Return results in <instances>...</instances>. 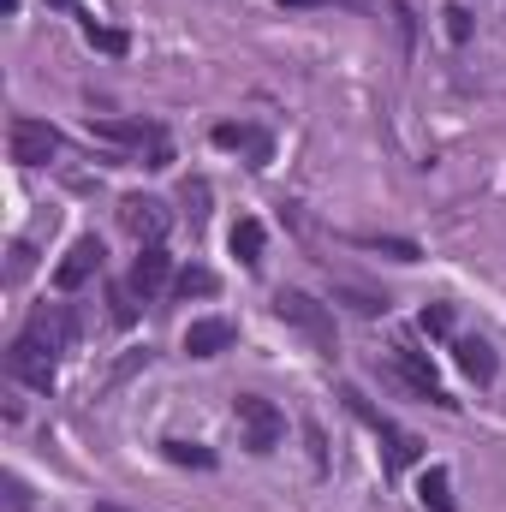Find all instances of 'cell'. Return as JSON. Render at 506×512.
I'll use <instances>...</instances> for the list:
<instances>
[{"label": "cell", "mask_w": 506, "mask_h": 512, "mask_svg": "<svg viewBox=\"0 0 506 512\" xmlns=\"http://www.w3.org/2000/svg\"><path fill=\"white\" fill-rule=\"evenodd\" d=\"M274 316L286 322V328H298L322 358H334V316H328V304H316L310 292H274Z\"/></svg>", "instance_id": "cell-1"}, {"label": "cell", "mask_w": 506, "mask_h": 512, "mask_svg": "<svg viewBox=\"0 0 506 512\" xmlns=\"http://www.w3.org/2000/svg\"><path fill=\"white\" fill-rule=\"evenodd\" d=\"M90 131L108 137V143H120V149H131L143 167H167L173 161V137L161 126H149V120H90Z\"/></svg>", "instance_id": "cell-2"}, {"label": "cell", "mask_w": 506, "mask_h": 512, "mask_svg": "<svg viewBox=\"0 0 506 512\" xmlns=\"http://www.w3.org/2000/svg\"><path fill=\"white\" fill-rule=\"evenodd\" d=\"M233 417H239V429H245V447H251V453H274V447H280V435H286L280 411H274L262 393H239V399H233Z\"/></svg>", "instance_id": "cell-3"}, {"label": "cell", "mask_w": 506, "mask_h": 512, "mask_svg": "<svg viewBox=\"0 0 506 512\" xmlns=\"http://www.w3.org/2000/svg\"><path fill=\"white\" fill-rule=\"evenodd\" d=\"M6 149H12V161H18V167H48V161L60 155V131L48 126V120H12Z\"/></svg>", "instance_id": "cell-4"}, {"label": "cell", "mask_w": 506, "mask_h": 512, "mask_svg": "<svg viewBox=\"0 0 506 512\" xmlns=\"http://www.w3.org/2000/svg\"><path fill=\"white\" fill-rule=\"evenodd\" d=\"M18 340H30V346H42V352H54V358H60V352L78 340V322H72V310H66V304H42V310L24 322V334H18Z\"/></svg>", "instance_id": "cell-5"}, {"label": "cell", "mask_w": 506, "mask_h": 512, "mask_svg": "<svg viewBox=\"0 0 506 512\" xmlns=\"http://www.w3.org/2000/svg\"><path fill=\"white\" fill-rule=\"evenodd\" d=\"M120 227H126L137 245H161V239H167V227H173V215H167V203H161V197H143V191H137V197L120 203Z\"/></svg>", "instance_id": "cell-6"}, {"label": "cell", "mask_w": 506, "mask_h": 512, "mask_svg": "<svg viewBox=\"0 0 506 512\" xmlns=\"http://www.w3.org/2000/svg\"><path fill=\"white\" fill-rule=\"evenodd\" d=\"M393 364H399V376L417 387V393H423L429 405H441V411H453V405H459V399H453L447 387H435V364H429V352H417L411 340H399V346H393Z\"/></svg>", "instance_id": "cell-7"}, {"label": "cell", "mask_w": 506, "mask_h": 512, "mask_svg": "<svg viewBox=\"0 0 506 512\" xmlns=\"http://www.w3.org/2000/svg\"><path fill=\"white\" fill-rule=\"evenodd\" d=\"M346 405H352V411H358V417L381 435V441H387V465H411V459H417V435H405L399 423H387L381 411H370V399H364L358 387H346Z\"/></svg>", "instance_id": "cell-8"}, {"label": "cell", "mask_w": 506, "mask_h": 512, "mask_svg": "<svg viewBox=\"0 0 506 512\" xmlns=\"http://www.w3.org/2000/svg\"><path fill=\"white\" fill-rule=\"evenodd\" d=\"M6 370H12L24 387L48 393V387H54V352H42V346H30V340H12V358H6Z\"/></svg>", "instance_id": "cell-9"}, {"label": "cell", "mask_w": 506, "mask_h": 512, "mask_svg": "<svg viewBox=\"0 0 506 512\" xmlns=\"http://www.w3.org/2000/svg\"><path fill=\"white\" fill-rule=\"evenodd\" d=\"M233 340H239V328H233L227 316H203V322L185 328V352H191V358H221Z\"/></svg>", "instance_id": "cell-10"}, {"label": "cell", "mask_w": 506, "mask_h": 512, "mask_svg": "<svg viewBox=\"0 0 506 512\" xmlns=\"http://www.w3.org/2000/svg\"><path fill=\"white\" fill-rule=\"evenodd\" d=\"M96 268H102V239H78V245L66 251V262L54 268V286H60V292H78Z\"/></svg>", "instance_id": "cell-11"}, {"label": "cell", "mask_w": 506, "mask_h": 512, "mask_svg": "<svg viewBox=\"0 0 506 512\" xmlns=\"http://www.w3.org/2000/svg\"><path fill=\"white\" fill-rule=\"evenodd\" d=\"M167 280H173V256L161 251V245H143L137 262H131V292H143V298H149V292H161Z\"/></svg>", "instance_id": "cell-12"}, {"label": "cell", "mask_w": 506, "mask_h": 512, "mask_svg": "<svg viewBox=\"0 0 506 512\" xmlns=\"http://www.w3.org/2000/svg\"><path fill=\"white\" fill-rule=\"evenodd\" d=\"M215 143H221V149H245V155H251V167H268V155H274L268 131H262V126H239V120L215 126Z\"/></svg>", "instance_id": "cell-13"}, {"label": "cell", "mask_w": 506, "mask_h": 512, "mask_svg": "<svg viewBox=\"0 0 506 512\" xmlns=\"http://www.w3.org/2000/svg\"><path fill=\"white\" fill-rule=\"evenodd\" d=\"M417 501L429 512H459V501H453V477H447V465H429L423 471V483H417Z\"/></svg>", "instance_id": "cell-14"}, {"label": "cell", "mask_w": 506, "mask_h": 512, "mask_svg": "<svg viewBox=\"0 0 506 512\" xmlns=\"http://www.w3.org/2000/svg\"><path fill=\"white\" fill-rule=\"evenodd\" d=\"M453 352H459V370H465L471 382H495V346H489V340H459Z\"/></svg>", "instance_id": "cell-15"}, {"label": "cell", "mask_w": 506, "mask_h": 512, "mask_svg": "<svg viewBox=\"0 0 506 512\" xmlns=\"http://www.w3.org/2000/svg\"><path fill=\"white\" fill-rule=\"evenodd\" d=\"M352 245L358 251H381V256H393V262H417V245L411 239H393V233H352Z\"/></svg>", "instance_id": "cell-16"}, {"label": "cell", "mask_w": 506, "mask_h": 512, "mask_svg": "<svg viewBox=\"0 0 506 512\" xmlns=\"http://www.w3.org/2000/svg\"><path fill=\"white\" fill-rule=\"evenodd\" d=\"M262 245H268V233H262V221H251V215H245V221L233 227V256H239L245 268H256V262H262Z\"/></svg>", "instance_id": "cell-17"}, {"label": "cell", "mask_w": 506, "mask_h": 512, "mask_svg": "<svg viewBox=\"0 0 506 512\" xmlns=\"http://www.w3.org/2000/svg\"><path fill=\"white\" fill-rule=\"evenodd\" d=\"M173 292H179V298H215V292H221V280H215L209 268H197V262H191V268H179Z\"/></svg>", "instance_id": "cell-18"}, {"label": "cell", "mask_w": 506, "mask_h": 512, "mask_svg": "<svg viewBox=\"0 0 506 512\" xmlns=\"http://www.w3.org/2000/svg\"><path fill=\"white\" fill-rule=\"evenodd\" d=\"M346 6H370V12H393V30H399V42L411 48V6H405V0H346Z\"/></svg>", "instance_id": "cell-19"}, {"label": "cell", "mask_w": 506, "mask_h": 512, "mask_svg": "<svg viewBox=\"0 0 506 512\" xmlns=\"http://www.w3.org/2000/svg\"><path fill=\"white\" fill-rule=\"evenodd\" d=\"M167 459H173V465H197V471H209V465H215V453H209V447H197V441H167Z\"/></svg>", "instance_id": "cell-20"}, {"label": "cell", "mask_w": 506, "mask_h": 512, "mask_svg": "<svg viewBox=\"0 0 506 512\" xmlns=\"http://www.w3.org/2000/svg\"><path fill=\"white\" fill-rule=\"evenodd\" d=\"M84 36L102 48V54H126L131 42H126V30H108V24H96V18H84Z\"/></svg>", "instance_id": "cell-21"}, {"label": "cell", "mask_w": 506, "mask_h": 512, "mask_svg": "<svg viewBox=\"0 0 506 512\" xmlns=\"http://www.w3.org/2000/svg\"><path fill=\"white\" fill-rule=\"evenodd\" d=\"M340 298H346L358 316H381V310H387V298H376V292H358V286H340Z\"/></svg>", "instance_id": "cell-22"}, {"label": "cell", "mask_w": 506, "mask_h": 512, "mask_svg": "<svg viewBox=\"0 0 506 512\" xmlns=\"http://www.w3.org/2000/svg\"><path fill=\"white\" fill-rule=\"evenodd\" d=\"M108 304H114V322H120V328H131V322H137V304H131V286H114V292H108Z\"/></svg>", "instance_id": "cell-23"}, {"label": "cell", "mask_w": 506, "mask_h": 512, "mask_svg": "<svg viewBox=\"0 0 506 512\" xmlns=\"http://www.w3.org/2000/svg\"><path fill=\"white\" fill-rule=\"evenodd\" d=\"M441 18H447V36H453V42H471V12H465V6H447Z\"/></svg>", "instance_id": "cell-24"}, {"label": "cell", "mask_w": 506, "mask_h": 512, "mask_svg": "<svg viewBox=\"0 0 506 512\" xmlns=\"http://www.w3.org/2000/svg\"><path fill=\"white\" fill-rule=\"evenodd\" d=\"M423 334H453V310L447 304H429L423 310Z\"/></svg>", "instance_id": "cell-25"}, {"label": "cell", "mask_w": 506, "mask_h": 512, "mask_svg": "<svg viewBox=\"0 0 506 512\" xmlns=\"http://www.w3.org/2000/svg\"><path fill=\"white\" fill-rule=\"evenodd\" d=\"M185 203H191V221H203V215H209V185H203V179L185 185Z\"/></svg>", "instance_id": "cell-26"}, {"label": "cell", "mask_w": 506, "mask_h": 512, "mask_svg": "<svg viewBox=\"0 0 506 512\" xmlns=\"http://www.w3.org/2000/svg\"><path fill=\"white\" fill-rule=\"evenodd\" d=\"M6 507H12V512L30 507V489H24V477H6Z\"/></svg>", "instance_id": "cell-27"}, {"label": "cell", "mask_w": 506, "mask_h": 512, "mask_svg": "<svg viewBox=\"0 0 506 512\" xmlns=\"http://www.w3.org/2000/svg\"><path fill=\"white\" fill-rule=\"evenodd\" d=\"M18 274H30V245H24V239L12 245V280H18Z\"/></svg>", "instance_id": "cell-28"}, {"label": "cell", "mask_w": 506, "mask_h": 512, "mask_svg": "<svg viewBox=\"0 0 506 512\" xmlns=\"http://www.w3.org/2000/svg\"><path fill=\"white\" fill-rule=\"evenodd\" d=\"M48 6H60V12H78V0H48Z\"/></svg>", "instance_id": "cell-29"}]
</instances>
